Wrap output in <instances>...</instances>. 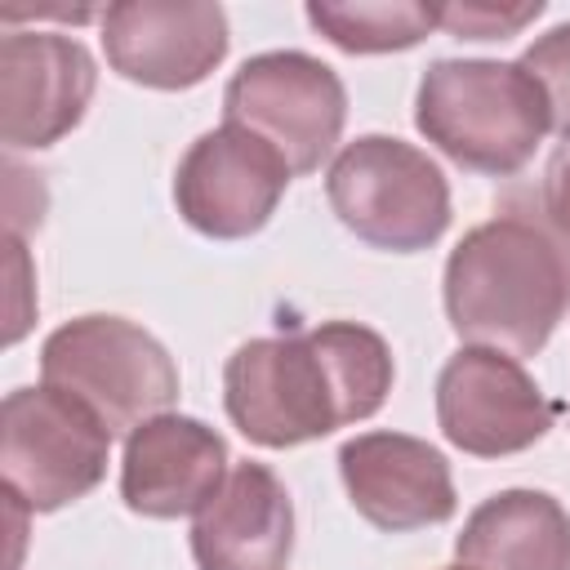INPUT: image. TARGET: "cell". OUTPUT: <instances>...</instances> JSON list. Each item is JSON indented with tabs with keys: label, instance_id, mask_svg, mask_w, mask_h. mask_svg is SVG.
<instances>
[{
	"label": "cell",
	"instance_id": "obj_1",
	"mask_svg": "<svg viewBox=\"0 0 570 570\" xmlns=\"http://www.w3.org/2000/svg\"><path fill=\"white\" fill-rule=\"evenodd\" d=\"M392 347L356 321L249 338L227 356L223 405L236 432L263 450H289L383 410Z\"/></svg>",
	"mask_w": 570,
	"mask_h": 570
},
{
	"label": "cell",
	"instance_id": "obj_2",
	"mask_svg": "<svg viewBox=\"0 0 570 570\" xmlns=\"http://www.w3.org/2000/svg\"><path fill=\"white\" fill-rule=\"evenodd\" d=\"M445 316L468 347L534 356L570 303V263L561 245L517 218H490L463 232L445 258Z\"/></svg>",
	"mask_w": 570,
	"mask_h": 570
},
{
	"label": "cell",
	"instance_id": "obj_3",
	"mask_svg": "<svg viewBox=\"0 0 570 570\" xmlns=\"http://www.w3.org/2000/svg\"><path fill=\"white\" fill-rule=\"evenodd\" d=\"M419 134L459 169L508 178L521 174L548 138V98L521 62L436 58L414 98Z\"/></svg>",
	"mask_w": 570,
	"mask_h": 570
},
{
	"label": "cell",
	"instance_id": "obj_4",
	"mask_svg": "<svg viewBox=\"0 0 570 570\" xmlns=\"http://www.w3.org/2000/svg\"><path fill=\"white\" fill-rule=\"evenodd\" d=\"M40 374L49 387L94 410L111 436L169 414L178 401V365L165 343L142 325L107 312L58 325L40 347Z\"/></svg>",
	"mask_w": 570,
	"mask_h": 570
},
{
	"label": "cell",
	"instance_id": "obj_5",
	"mask_svg": "<svg viewBox=\"0 0 570 570\" xmlns=\"http://www.w3.org/2000/svg\"><path fill=\"white\" fill-rule=\"evenodd\" d=\"M325 196L356 240L392 254H419L450 227V183L441 165L392 134L347 142L325 174Z\"/></svg>",
	"mask_w": 570,
	"mask_h": 570
},
{
	"label": "cell",
	"instance_id": "obj_6",
	"mask_svg": "<svg viewBox=\"0 0 570 570\" xmlns=\"http://www.w3.org/2000/svg\"><path fill=\"white\" fill-rule=\"evenodd\" d=\"M111 432L76 396L40 383L13 387L0 405L4 494L27 512H58L107 476Z\"/></svg>",
	"mask_w": 570,
	"mask_h": 570
},
{
	"label": "cell",
	"instance_id": "obj_7",
	"mask_svg": "<svg viewBox=\"0 0 570 570\" xmlns=\"http://www.w3.org/2000/svg\"><path fill=\"white\" fill-rule=\"evenodd\" d=\"M227 125L263 138L289 174H312L334 151L347 120V89L334 67L303 49H272L240 62L223 89Z\"/></svg>",
	"mask_w": 570,
	"mask_h": 570
},
{
	"label": "cell",
	"instance_id": "obj_8",
	"mask_svg": "<svg viewBox=\"0 0 570 570\" xmlns=\"http://www.w3.org/2000/svg\"><path fill=\"white\" fill-rule=\"evenodd\" d=\"M557 405L525 365L494 347H459L436 374V423L472 459H508L548 436Z\"/></svg>",
	"mask_w": 570,
	"mask_h": 570
},
{
	"label": "cell",
	"instance_id": "obj_9",
	"mask_svg": "<svg viewBox=\"0 0 570 570\" xmlns=\"http://www.w3.org/2000/svg\"><path fill=\"white\" fill-rule=\"evenodd\" d=\"M289 178V165L263 138L223 120L218 129L200 134L178 160L174 205L200 236L245 240L267 227Z\"/></svg>",
	"mask_w": 570,
	"mask_h": 570
},
{
	"label": "cell",
	"instance_id": "obj_10",
	"mask_svg": "<svg viewBox=\"0 0 570 570\" xmlns=\"http://www.w3.org/2000/svg\"><path fill=\"white\" fill-rule=\"evenodd\" d=\"M227 13L205 0H120L102 13L107 67L142 89H191L227 58Z\"/></svg>",
	"mask_w": 570,
	"mask_h": 570
},
{
	"label": "cell",
	"instance_id": "obj_11",
	"mask_svg": "<svg viewBox=\"0 0 570 570\" xmlns=\"http://www.w3.org/2000/svg\"><path fill=\"white\" fill-rule=\"evenodd\" d=\"M98 89L89 49L58 31H9L0 40V138L40 151L67 138Z\"/></svg>",
	"mask_w": 570,
	"mask_h": 570
},
{
	"label": "cell",
	"instance_id": "obj_12",
	"mask_svg": "<svg viewBox=\"0 0 570 570\" xmlns=\"http://www.w3.org/2000/svg\"><path fill=\"white\" fill-rule=\"evenodd\" d=\"M338 476L352 508L387 534L441 525L459 503L445 454L405 432H361L343 441Z\"/></svg>",
	"mask_w": 570,
	"mask_h": 570
},
{
	"label": "cell",
	"instance_id": "obj_13",
	"mask_svg": "<svg viewBox=\"0 0 570 570\" xmlns=\"http://www.w3.org/2000/svg\"><path fill=\"white\" fill-rule=\"evenodd\" d=\"M227 481V441L191 414H156L125 436L120 499L129 512L174 521L200 512Z\"/></svg>",
	"mask_w": 570,
	"mask_h": 570
},
{
	"label": "cell",
	"instance_id": "obj_14",
	"mask_svg": "<svg viewBox=\"0 0 570 570\" xmlns=\"http://www.w3.org/2000/svg\"><path fill=\"white\" fill-rule=\"evenodd\" d=\"M294 552V503L267 463H236L191 521L200 570H285Z\"/></svg>",
	"mask_w": 570,
	"mask_h": 570
},
{
	"label": "cell",
	"instance_id": "obj_15",
	"mask_svg": "<svg viewBox=\"0 0 570 570\" xmlns=\"http://www.w3.org/2000/svg\"><path fill=\"white\" fill-rule=\"evenodd\" d=\"M454 552L472 570H570V512L548 490H499L468 512Z\"/></svg>",
	"mask_w": 570,
	"mask_h": 570
},
{
	"label": "cell",
	"instance_id": "obj_16",
	"mask_svg": "<svg viewBox=\"0 0 570 570\" xmlns=\"http://www.w3.org/2000/svg\"><path fill=\"white\" fill-rule=\"evenodd\" d=\"M307 22L343 53L414 49L436 27V4L414 0H312Z\"/></svg>",
	"mask_w": 570,
	"mask_h": 570
},
{
	"label": "cell",
	"instance_id": "obj_17",
	"mask_svg": "<svg viewBox=\"0 0 570 570\" xmlns=\"http://www.w3.org/2000/svg\"><path fill=\"white\" fill-rule=\"evenodd\" d=\"M517 62H521V67L534 76V85L543 89L552 129L566 138V134H570V22L543 31Z\"/></svg>",
	"mask_w": 570,
	"mask_h": 570
},
{
	"label": "cell",
	"instance_id": "obj_18",
	"mask_svg": "<svg viewBox=\"0 0 570 570\" xmlns=\"http://www.w3.org/2000/svg\"><path fill=\"white\" fill-rule=\"evenodd\" d=\"M543 13V4H481V0H468V4H436V27H445L450 36L459 40H508L517 36L525 22H534Z\"/></svg>",
	"mask_w": 570,
	"mask_h": 570
},
{
	"label": "cell",
	"instance_id": "obj_19",
	"mask_svg": "<svg viewBox=\"0 0 570 570\" xmlns=\"http://www.w3.org/2000/svg\"><path fill=\"white\" fill-rule=\"evenodd\" d=\"M543 214L557 227V236L570 240V134L548 156V169H543Z\"/></svg>",
	"mask_w": 570,
	"mask_h": 570
},
{
	"label": "cell",
	"instance_id": "obj_20",
	"mask_svg": "<svg viewBox=\"0 0 570 570\" xmlns=\"http://www.w3.org/2000/svg\"><path fill=\"white\" fill-rule=\"evenodd\" d=\"M445 570H472V566H463V561H459V566H445Z\"/></svg>",
	"mask_w": 570,
	"mask_h": 570
}]
</instances>
